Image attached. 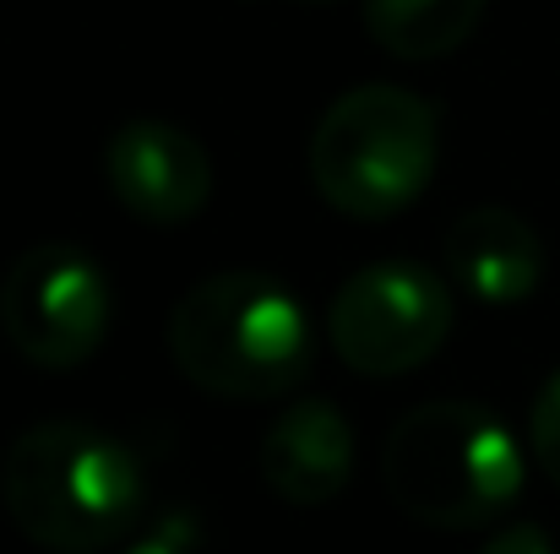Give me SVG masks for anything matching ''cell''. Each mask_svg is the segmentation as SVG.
Returning a JSON list of instances; mask_svg holds the SVG:
<instances>
[{"instance_id": "obj_1", "label": "cell", "mask_w": 560, "mask_h": 554, "mask_svg": "<svg viewBox=\"0 0 560 554\" xmlns=\"http://www.w3.org/2000/svg\"><path fill=\"white\" fill-rule=\"evenodd\" d=\"M0 500L38 550L98 554L142 522L148 479L120 435L88 419H44L5 451Z\"/></svg>"}, {"instance_id": "obj_2", "label": "cell", "mask_w": 560, "mask_h": 554, "mask_svg": "<svg viewBox=\"0 0 560 554\" xmlns=\"http://www.w3.org/2000/svg\"><path fill=\"white\" fill-rule=\"evenodd\" d=\"M170 359L207 397L272 402L316 365V321L267 272H212L170 310Z\"/></svg>"}, {"instance_id": "obj_3", "label": "cell", "mask_w": 560, "mask_h": 554, "mask_svg": "<svg viewBox=\"0 0 560 554\" xmlns=\"http://www.w3.org/2000/svg\"><path fill=\"white\" fill-rule=\"evenodd\" d=\"M381 479L402 517L441 533H468L517 506L528 462L495 408L435 397L392 424Z\"/></svg>"}, {"instance_id": "obj_4", "label": "cell", "mask_w": 560, "mask_h": 554, "mask_svg": "<svg viewBox=\"0 0 560 554\" xmlns=\"http://www.w3.org/2000/svg\"><path fill=\"white\" fill-rule=\"evenodd\" d=\"M441 158V115L397 82H365L327 104L311 131V185L343 217L381 223L419 201Z\"/></svg>"}, {"instance_id": "obj_5", "label": "cell", "mask_w": 560, "mask_h": 554, "mask_svg": "<svg viewBox=\"0 0 560 554\" xmlns=\"http://www.w3.org/2000/svg\"><path fill=\"white\" fill-rule=\"evenodd\" d=\"M446 332H452L446 278L402 256L360 267L327 305V338L338 359L371 380L435 359Z\"/></svg>"}, {"instance_id": "obj_6", "label": "cell", "mask_w": 560, "mask_h": 554, "mask_svg": "<svg viewBox=\"0 0 560 554\" xmlns=\"http://www.w3.org/2000/svg\"><path fill=\"white\" fill-rule=\"evenodd\" d=\"M0 332L38 369L88 365L109 332V272L82 245H33L0 278Z\"/></svg>"}, {"instance_id": "obj_7", "label": "cell", "mask_w": 560, "mask_h": 554, "mask_svg": "<svg viewBox=\"0 0 560 554\" xmlns=\"http://www.w3.org/2000/svg\"><path fill=\"white\" fill-rule=\"evenodd\" d=\"M104 175H109L115 201L131 217L159 223V228L190 223L207 207V196H212V158H207V148L190 137L186 126L159 120V115L126 120L109 137Z\"/></svg>"}, {"instance_id": "obj_8", "label": "cell", "mask_w": 560, "mask_h": 554, "mask_svg": "<svg viewBox=\"0 0 560 554\" xmlns=\"http://www.w3.org/2000/svg\"><path fill=\"white\" fill-rule=\"evenodd\" d=\"M261 473L289 506L338 500L354 473V429L343 408L327 397H300L294 408H283L261 440Z\"/></svg>"}, {"instance_id": "obj_9", "label": "cell", "mask_w": 560, "mask_h": 554, "mask_svg": "<svg viewBox=\"0 0 560 554\" xmlns=\"http://www.w3.org/2000/svg\"><path fill=\"white\" fill-rule=\"evenodd\" d=\"M446 278L485 305H523L545 278V245L512 207H468L446 228Z\"/></svg>"}, {"instance_id": "obj_10", "label": "cell", "mask_w": 560, "mask_h": 554, "mask_svg": "<svg viewBox=\"0 0 560 554\" xmlns=\"http://www.w3.org/2000/svg\"><path fill=\"white\" fill-rule=\"evenodd\" d=\"M490 0H365V33L392 60H441L463 49Z\"/></svg>"}, {"instance_id": "obj_11", "label": "cell", "mask_w": 560, "mask_h": 554, "mask_svg": "<svg viewBox=\"0 0 560 554\" xmlns=\"http://www.w3.org/2000/svg\"><path fill=\"white\" fill-rule=\"evenodd\" d=\"M528 446H534V462L545 468V479L560 490V369L539 386V397H534V413H528Z\"/></svg>"}, {"instance_id": "obj_12", "label": "cell", "mask_w": 560, "mask_h": 554, "mask_svg": "<svg viewBox=\"0 0 560 554\" xmlns=\"http://www.w3.org/2000/svg\"><path fill=\"white\" fill-rule=\"evenodd\" d=\"M479 554H556V544H550V533H545L539 522H512V528H501Z\"/></svg>"}, {"instance_id": "obj_13", "label": "cell", "mask_w": 560, "mask_h": 554, "mask_svg": "<svg viewBox=\"0 0 560 554\" xmlns=\"http://www.w3.org/2000/svg\"><path fill=\"white\" fill-rule=\"evenodd\" d=\"M126 554H190V544L180 539V522H159L153 533H142V539H131Z\"/></svg>"}]
</instances>
